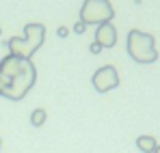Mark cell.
<instances>
[{
	"instance_id": "obj_12",
	"label": "cell",
	"mask_w": 160,
	"mask_h": 153,
	"mask_svg": "<svg viewBox=\"0 0 160 153\" xmlns=\"http://www.w3.org/2000/svg\"><path fill=\"white\" fill-rule=\"evenodd\" d=\"M154 153H160V145H158V149H156V151H154Z\"/></svg>"
},
{
	"instance_id": "obj_7",
	"label": "cell",
	"mask_w": 160,
	"mask_h": 153,
	"mask_svg": "<svg viewBox=\"0 0 160 153\" xmlns=\"http://www.w3.org/2000/svg\"><path fill=\"white\" fill-rule=\"evenodd\" d=\"M136 147L143 153H154L158 149V140H156L154 136H138V138H136Z\"/></svg>"
},
{
	"instance_id": "obj_8",
	"label": "cell",
	"mask_w": 160,
	"mask_h": 153,
	"mask_svg": "<svg viewBox=\"0 0 160 153\" xmlns=\"http://www.w3.org/2000/svg\"><path fill=\"white\" fill-rule=\"evenodd\" d=\"M46 110L43 108H35L32 112H30V125H35V127H41L43 123H46Z\"/></svg>"
},
{
	"instance_id": "obj_6",
	"label": "cell",
	"mask_w": 160,
	"mask_h": 153,
	"mask_svg": "<svg viewBox=\"0 0 160 153\" xmlns=\"http://www.w3.org/2000/svg\"><path fill=\"white\" fill-rule=\"evenodd\" d=\"M95 41L102 45V48H112L117 43V30L115 26L106 22V24H100L98 30H95Z\"/></svg>"
},
{
	"instance_id": "obj_11",
	"label": "cell",
	"mask_w": 160,
	"mask_h": 153,
	"mask_svg": "<svg viewBox=\"0 0 160 153\" xmlns=\"http://www.w3.org/2000/svg\"><path fill=\"white\" fill-rule=\"evenodd\" d=\"M56 35H58V37H67V35H69V28H67V26H61V28L56 30Z\"/></svg>"
},
{
	"instance_id": "obj_13",
	"label": "cell",
	"mask_w": 160,
	"mask_h": 153,
	"mask_svg": "<svg viewBox=\"0 0 160 153\" xmlns=\"http://www.w3.org/2000/svg\"><path fill=\"white\" fill-rule=\"evenodd\" d=\"M0 147H2V138H0Z\"/></svg>"
},
{
	"instance_id": "obj_10",
	"label": "cell",
	"mask_w": 160,
	"mask_h": 153,
	"mask_svg": "<svg viewBox=\"0 0 160 153\" xmlns=\"http://www.w3.org/2000/svg\"><path fill=\"white\" fill-rule=\"evenodd\" d=\"M102 50H104V48H102V45H100L98 41H93V43L89 45V52H91V54H100Z\"/></svg>"
},
{
	"instance_id": "obj_9",
	"label": "cell",
	"mask_w": 160,
	"mask_h": 153,
	"mask_svg": "<svg viewBox=\"0 0 160 153\" xmlns=\"http://www.w3.org/2000/svg\"><path fill=\"white\" fill-rule=\"evenodd\" d=\"M72 30H74V32H76V35H82V32H84V30H87V24H84V22H76V24H74V28H72Z\"/></svg>"
},
{
	"instance_id": "obj_4",
	"label": "cell",
	"mask_w": 160,
	"mask_h": 153,
	"mask_svg": "<svg viewBox=\"0 0 160 153\" xmlns=\"http://www.w3.org/2000/svg\"><path fill=\"white\" fill-rule=\"evenodd\" d=\"M115 17V9L108 0H84L80 7V22L87 26L91 24H106Z\"/></svg>"
},
{
	"instance_id": "obj_1",
	"label": "cell",
	"mask_w": 160,
	"mask_h": 153,
	"mask_svg": "<svg viewBox=\"0 0 160 153\" xmlns=\"http://www.w3.org/2000/svg\"><path fill=\"white\" fill-rule=\"evenodd\" d=\"M37 82V69L32 60H22L15 56H4L0 63V95L20 102Z\"/></svg>"
},
{
	"instance_id": "obj_5",
	"label": "cell",
	"mask_w": 160,
	"mask_h": 153,
	"mask_svg": "<svg viewBox=\"0 0 160 153\" xmlns=\"http://www.w3.org/2000/svg\"><path fill=\"white\" fill-rule=\"evenodd\" d=\"M91 82H93V88L98 93H106V91H112L119 86V74L112 65H104L93 74Z\"/></svg>"
},
{
	"instance_id": "obj_2",
	"label": "cell",
	"mask_w": 160,
	"mask_h": 153,
	"mask_svg": "<svg viewBox=\"0 0 160 153\" xmlns=\"http://www.w3.org/2000/svg\"><path fill=\"white\" fill-rule=\"evenodd\" d=\"M43 39H46V26L43 24H26L24 28V37H13L7 41V48L9 54L15 56V58H22V60H30L32 54L43 45Z\"/></svg>"
},
{
	"instance_id": "obj_14",
	"label": "cell",
	"mask_w": 160,
	"mask_h": 153,
	"mask_svg": "<svg viewBox=\"0 0 160 153\" xmlns=\"http://www.w3.org/2000/svg\"><path fill=\"white\" fill-rule=\"evenodd\" d=\"M0 35H2V28H0Z\"/></svg>"
},
{
	"instance_id": "obj_3",
	"label": "cell",
	"mask_w": 160,
	"mask_h": 153,
	"mask_svg": "<svg viewBox=\"0 0 160 153\" xmlns=\"http://www.w3.org/2000/svg\"><path fill=\"white\" fill-rule=\"evenodd\" d=\"M128 54L132 56L136 63L141 65H149L158 60V50H156V41L149 32H141V30H130L128 32Z\"/></svg>"
}]
</instances>
